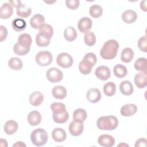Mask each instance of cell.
<instances>
[{
	"instance_id": "836d02e7",
	"label": "cell",
	"mask_w": 147,
	"mask_h": 147,
	"mask_svg": "<svg viewBox=\"0 0 147 147\" xmlns=\"http://www.w3.org/2000/svg\"><path fill=\"white\" fill-rule=\"evenodd\" d=\"M53 121L57 123H64L66 122L69 118V114L67 110L63 113L52 114Z\"/></svg>"
},
{
	"instance_id": "4316f807",
	"label": "cell",
	"mask_w": 147,
	"mask_h": 147,
	"mask_svg": "<svg viewBox=\"0 0 147 147\" xmlns=\"http://www.w3.org/2000/svg\"><path fill=\"white\" fill-rule=\"evenodd\" d=\"M64 38L69 42L74 41L77 37V33L74 28L72 26H68L66 28L64 31Z\"/></svg>"
},
{
	"instance_id": "44dd1931",
	"label": "cell",
	"mask_w": 147,
	"mask_h": 147,
	"mask_svg": "<svg viewBox=\"0 0 147 147\" xmlns=\"http://www.w3.org/2000/svg\"><path fill=\"white\" fill-rule=\"evenodd\" d=\"M53 97L57 99H63L67 96V90L62 86H55L52 90Z\"/></svg>"
},
{
	"instance_id": "4dcf8cb0",
	"label": "cell",
	"mask_w": 147,
	"mask_h": 147,
	"mask_svg": "<svg viewBox=\"0 0 147 147\" xmlns=\"http://www.w3.org/2000/svg\"><path fill=\"white\" fill-rule=\"evenodd\" d=\"M38 33L49 39H51L53 34V29L51 25L45 24L39 29Z\"/></svg>"
},
{
	"instance_id": "60d3db41",
	"label": "cell",
	"mask_w": 147,
	"mask_h": 147,
	"mask_svg": "<svg viewBox=\"0 0 147 147\" xmlns=\"http://www.w3.org/2000/svg\"><path fill=\"white\" fill-rule=\"evenodd\" d=\"M146 36H144L141 37L137 42L138 47L139 49L144 52H147V48H146Z\"/></svg>"
},
{
	"instance_id": "b9f144b4",
	"label": "cell",
	"mask_w": 147,
	"mask_h": 147,
	"mask_svg": "<svg viewBox=\"0 0 147 147\" xmlns=\"http://www.w3.org/2000/svg\"><path fill=\"white\" fill-rule=\"evenodd\" d=\"M83 59L86 60L87 61H88L89 63H90L92 65L93 67L96 64V63L97 62L96 56L92 52H89V53H86L84 55Z\"/></svg>"
},
{
	"instance_id": "bcb514c9",
	"label": "cell",
	"mask_w": 147,
	"mask_h": 147,
	"mask_svg": "<svg viewBox=\"0 0 147 147\" xmlns=\"http://www.w3.org/2000/svg\"><path fill=\"white\" fill-rule=\"evenodd\" d=\"M9 3L12 6L15 7H18L20 5H21V2L19 0H14V1H10Z\"/></svg>"
},
{
	"instance_id": "603a6c76",
	"label": "cell",
	"mask_w": 147,
	"mask_h": 147,
	"mask_svg": "<svg viewBox=\"0 0 147 147\" xmlns=\"http://www.w3.org/2000/svg\"><path fill=\"white\" fill-rule=\"evenodd\" d=\"M18 128L17 122L13 120H9L4 125V131L8 135L14 134Z\"/></svg>"
},
{
	"instance_id": "4fadbf2b",
	"label": "cell",
	"mask_w": 147,
	"mask_h": 147,
	"mask_svg": "<svg viewBox=\"0 0 147 147\" xmlns=\"http://www.w3.org/2000/svg\"><path fill=\"white\" fill-rule=\"evenodd\" d=\"M98 144L104 147H112L115 144L114 138L109 134H102L98 139Z\"/></svg>"
},
{
	"instance_id": "f546056e",
	"label": "cell",
	"mask_w": 147,
	"mask_h": 147,
	"mask_svg": "<svg viewBox=\"0 0 147 147\" xmlns=\"http://www.w3.org/2000/svg\"><path fill=\"white\" fill-rule=\"evenodd\" d=\"M113 72L117 78H122L127 75V69L123 65L117 64L113 67Z\"/></svg>"
},
{
	"instance_id": "9a60e30c",
	"label": "cell",
	"mask_w": 147,
	"mask_h": 147,
	"mask_svg": "<svg viewBox=\"0 0 147 147\" xmlns=\"http://www.w3.org/2000/svg\"><path fill=\"white\" fill-rule=\"evenodd\" d=\"M44 99V96L41 92L34 91L29 96V102L32 106L37 107L41 105Z\"/></svg>"
},
{
	"instance_id": "8992f818",
	"label": "cell",
	"mask_w": 147,
	"mask_h": 147,
	"mask_svg": "<svg viewBox=\"0 0 147 147\" xmlns=\"http://www.w3.org/2000/svg\"><path fill=\"white\" fill-rule=\"evenodd\" d=\"M47 78L51 83H57L62 80L63 78V74L59 69L52 67L48 69L46 74Z\"/></svg>"
},
{
	"instance_id": "9c48e42d",
	"label": "cell",
	"mask_w": 147,
	"mask_h": 147,
	"mask_svg": "<svg viewBox=\"0 0 147 147\" xmlns=\"http://www.w3.org/2000/svg\"><path fill=\"white\" fill-rule=\"evenodd\" d=\"M84 130V125L82 122L72 121L69 125V131L73 136H79Z\"/></svg>"
},
{
	"instance_id": "cb8c5ba5",
	"label": "cell",
	"mask_w": 147,
	"mask_h": 147,
	"mask_svg": "<svg viewBox=\"0 0 147 147\" xmlns=\"http://www.w3.org/2000/svg\"><path fill=\"white\" fill-rule=\"evenodd\" d=\"M17 14L20 17L22 18H27L29 17L32 13L31 7L26 4H21L18 7H17L16 10Z\"/></svg>"
},
{
	"instance_id": "3957f363",
	"label": "cell",
	"mask_w": 147,
	"mask_h": 147,
	"mask_svg": "<svg viewBox=\"0 0 147 147\" xmlns=\"http://www.w3.org/2000/svg\"><path fill=\"white\" fill-rule=\"evenodd\" d=\"M48 139V136L47 131L42 128L34 129L30 134L31 142L37 146L44 145L47 142Z\"/></svg>"
},
{
	"instance_id": "7bdbcfd3",
	"label": "cell",
	"mask_w": 147,
	"mask_h": 147,
	"mask_svg": "<svg viewBox=\"0 0 147 147\" xmlns=\"http://www.w3.org/2000/svg\"><path fill=\"white\" fill-rule=\"evenodd\" d=\"M66 6L71 10H76L80 5L79 0H67L65 1Z\"/></svg>"
},
{
	"instance_id": "2e32d148",
	"label": "cell",
	"mask_w": 147,
	"mask_h": 147,
	"mask_svg": "<svg viewBox=\"0 0 147 147\" xmlns=\"http://www.w3.org/2000/svg\"><path fill=\"white\" fill-rule=\"evenodd\" d=\"M137 107L136 105L133 103H128L125 105L121 108L120 113L122 116L130 117L136 113Z\"/></svg>"
},
{
	"instance_id": "5bb4252c",
	"label": "cell",
	"mask_w": 147,
	"mask_h": 147,
	"mask_svg": "<svg viewBox=\"0 0 147 147\" xmlns=\"http://www.w3.org/2000/svg\"><path fill=\"white\" fill-rule=\"evenodd\" d=\"M13 13V9L9 2H5L2 4L0 8V17L2 19H7Z\"/></svg>"
},
{
	"instance_id": "7402d4cb",
	"label": "cell",
	"mask_w": 147,
	"mask_h": 147,
	"mask_svg": "<svg viewBox=\"0 0 147 147\" xmlns=\"http://www.w3.org/2000/svg\"><path fill=\"white\" fill-rule=\"evenodd\" d=\"M32 40L30 35L28 33H22L18 37V43L22 47L26 48H30Z\"/></svg>"
},
{
	"instance_id": "7dc6e473",
	"label": "cell",
	"mask_w": 147,
	"mask_h": 147,
	"mask_svg": "<svg viewBox=\"0 0 147 147\" xmlns=\"http://www.w3.org/2000/svg\"><path fill=\"white\" fill-rule=\"evenodd\" d=\"M146 1H142L140 3V7L142 10H144V11H146Z\"/></svg>"
},
{
	"instance_id": "d6986e66",
	"label": "cell",
	"mask_w": 147,
	"mask_h": 147,
	"mask_svg": "<svg viewBox=\"0 0 147 147\" xmlns=\"http://www.w3.org/2000/svg\"><path fill=\"white\" fill-rule=\"evenodd\" d=\"M119 90L123 95L129 96L133 94L134 88L132 83L130 81L124 80L119 84Z\"/></svg>"
},
{
	"instance_id": "e575fe53",
	"label": "cell",
	"mask_w": 147,
	"mask_h": 147,
	"mask_svg": "<svg viewBox=\"0 0 147 147\" xmlns=\"http://www.w3.org/2000/svg\"><path fill=\"white\" fill-rule=\"evenodd\" d=\"M104 94L107 96L114 95L116 92V85L113 82H109L103 86Z\"/></svg>"
},
{
	"instance_id": "5b68a950",
	"label": "cell",
	"mask_w": 147,
	"mask_h": 147,
	"mask_svg": "<svg viewBox=\"0 0 147 147\" xmlns=\"http://www.w3.org/2000/svg\"><path fill=\"white\" fill-rule=\"evenodd\" d=\"M56 63L59 66L63 68H68L72 65L74 60L69 54L63 52L57 55Z\"/></svg>"
},
{
	"instance_id": "f6af8a7d",
	"label": "cell",
	"mask_w": 147,
	"mask_h": 147,
	"mask_svg": "<svg viewBox=\"0 0 147 147\" xmlns=\"http://www.w3.org/2000/svg\"><path fill=\"white\" fill-rule=\"evenodd\" d=\"M146 142L147 141L145 138H141L138 139L134 145V146L137 147V146H146Z\"/></svg>"
},
{
	"instance_id": "30bf717a",
	"label": "cell",
	"mask_w": 147,
	"mask_h": 147,
	"mask_svg": "<svg viewBox=\"0 0 147 147\" xmlns=\"http://www.w3.org/2000/svg\"><path fill=\"white\" fill-rule=\"evenodd\" d=\"M86 97L88 101L92 103H95L100 100L102 95L99 90L96 88H92L87 91Z\"/></svg>"
},
{
	"instance_id": "ba28073f",
	"label": "cell",
	"mask_w": 147,
	"mask_h": 147,
	"mask_svg": "<svg viewBox=\"0 0 147 147\" xmlns=\"http://www.w3.org/2000/svg\"><path fill=\"white\" fill-rule=\"evenodd\" d=\"M77 26L81 33H86L92 28V21L89 17H83L79 20Z\"/></svg>"
},
{
	"instance_id": "6da1fadb",
	"label": "cell",
	"mask_w": 147,
	"mask_h": 147,
	"mask_svg": "<svg viewBox=\"0 0 147 147\" xmlns=\"http://www.w3.org/2000/svg\"><path fill=\"white\" fill-rule=\"evenodd\" d=\"M118 48L119 44L117 40H109L102 46L100 51V55L105 60L113 59L117 56Z\"/></svg>"
},
{
	"instance_id": "8d00e7d4",
	"label": "cell",
	"mask_w": 147,
	"mask_h": 147,
	"mask_svg": "<svg viewBox=\"0 0 147 147\" xmlns=\"http://www.w3.org/2000/svg\"><path fill=\"white\" fill-rule=\"evenodd\" d=\"M84 41L87 46H93L96 42V37L95 34L90 31L85 33L84 36Z\"/></svg>"
},
{
	"instance_id": "52a82bcc",
	"label": "cell",
	"mask_w": 147,
	"mask_h": 147,
	"mask_svg": "<svg viewBox=\"0 0 147 147\" xmlns=\"http://www.w3.org/2000/svg\"><path fill=\"white\" fill-rule=\"evenodd\" d=\"M95 75L99 80H107L111 76V71L109 68L107 66L101 65L96 68Z\"/></svg>"
},
{
	"instance_id": "ee69618b",
	"label": "cell",
	"mask_w": 147,
	"mask_h": 147,
	"mask_svg": "<svg viewBox=\"0 0 147 147\" xmlns=\"http://www.w3.org/2000/svg\"><path fill=\"white\" fill-rule=\"evenodd\" d=\"M8 32L6 28L3 25L0 26V38L1 42H3L7 37Z\"/></svg>"
},
{
	"instance_id": "484cf974",
	"label": "cell",
	"mask_w": 147,
	"mask_h": 147,
	"mask_svg": "<svg viewBox=\"0 0 147 147\" xmlns=\"http://www.w3.org/2000/svg\"><path fill=\"white\" fill-rule=\"evenodd\" d=\"M87 112L83 109H76L72 114L74 121L79 122H83L87 118Z\"/></svg>"
},
{
	"instance_id": "277c9868",
	"label": "cell",
	"mask_w": 147,
	"mask_h": 147,
	"mask_svg": "<svg viewBox=\"0 0 147 147\" xmlns=\"http://www.w3.org/2000/svg\"><path fill=\"white\" fill-rule=\"evenodd\" d=\"M35 60L37 64L42 67H45L49 65L52 63L53 56L52 53L49 51H40L36 55Z\"/></svg>"
},
{
	"instance_id": "e0dca14e",
	"label": "cell",
	"mask_w": 147,
	"mask_h": 147,
	"mask_svg": "<svg viewBox=\"0 0 147 147\" xmlns=\"http://www.w3.org/2000/svg\"><path fill=\"white\" fill-rule=\"evenodd\" d=\"M52 137L53 140L57 142H61L65 140L67 134L65 131L60 127H56L52 131Z\"/></svg>"
},
{
	"instance_id": "d4e9b609",
	"label": "cell",
	"mask_w": 147,
	"mask_h": 147,
	"mask_svg": "<svg viewBox=\"0 0 147 147\" xmlns=\"http://www.w3.org/2000/svg\"><path fill=\"white\" fill-rule=\"evenodd\" d=\"M134 52L130 48H124L121 55V60L125 63H129L131 61L134 57Z\"/></svg>"
},
{
	"instance_id": "7a4b0ae2",
	"label": "cell",
	"mask_w": 147,
	"mask_h": 147,
	"mask_svg": "<svg viewBox=\"0 0 147 147\" xmlns=\"http://www.w3.org/2000/svg\"><path fill=\"white\" fill-rule=\"evenodd\" d=\"M118 119L113 115L100 117L96 122L98 128L103 130H113L118 127Z\"/></svg>"
},
{
	"instance_id": "f35d334b",
	"label": "cell",
	"mask_w": 147,
	"mask_h": 147,
	"mask_svg": "<svg viewBox=\"0 0 147 147\" xmlns=\"http://www.w3.org/2000/svg\"><path fill=\"white\" fill-rule=\"evenodd\" d=\"M51 109L53 114L63 113L66 110L65 105L60 102H54L51 105Z\"/></svg>"
},
{
	"instance_id": "f1b7e54d",
	"label": "cell",
	"mask_w": 147,
	"mask_h": 147,
	"mask_svg": "<svg viewBox=\"0 0 147 147\" xmlns=\"http://www.w3.org/2000/svg\"><path fill=\"white\" fill-rule=\"evenodd\" d=\"M92 65L85 59H83L79 64V69L80 73L83 75L89 74L92 68Z\"/></svg>"
},
{
	"instance_id": "74e56055",
	"label": "cell",
	"mask_w": 147,
	"mask_h": 147,
	"mask_svg": "<svg viewBox=\"0 0 147 147\" xmlns=\"http://www.w3.org/2000/svg\"><path fill=\"white\" fill-rule=\"evenodd\" d=\"M50 40L42 35L38 33L36 36V43L37 46L40 47H47L50 43Z\"/></svg>"
},
{
	"instance_id": "1f68e13d",
	"label": "cell",
	"mask_w": 147,
	"mask_h": 147,
	"mask_svg": "<svg viewBox=\"0 0 147 147\" xmlns=\"http://www.w3.org/2000/svg\"><path fill=\"white\" fill-rule=\"evenodd\" d=\"M9 67L13 70H20L22 68L23 63L21 60L17 57L10 58L8 61Z\"/></svg>"
},
{
	"instance_id": "8fae6325",
	"label": "cell",
	"mask_w": 147,
	"mask_h": 147,
	"mask_svg": "<svg viewBox=\"0 0 147 147\" xmlns=\"http://www.w3.org/2000/svg\"><path fill=\"white\" fill-rule=\"evenodd\" d=\"M134 81L136 86L139 88H144L147 85V73L146 72H140L134 76Z\"/></svg>"
},
{
	"instance_id": "d6a6232c",
	"label": "cell",
	"mask_w": 147,
	"mask_h": 147,
	"mask_svg": "<svg viewBox=\"0 0 147 147\" xmlns=\"http://www.w3.org/2000/svg\"><path fill=\"white\" fill-rule=\"evenodd\" d=\"M134 68L138 71L146 72L147 60L145 57H140L137 59L134 64Z\"/></svg>"
},
{
	"instance_id": "7c38bea8",
	"label": "cell",
	"mask_w": 147,
	"mask_h": 147,
	"mask_svg": "<svg viewBox=\"0 0 147 147\" xmlns=\"http://www.w3.org/2000/svg\"><path fill=\"white\" fill-rule=\"evenodd\" d=\"M45 18L40 14L34 15L30 20V25L31 27L35 29H40L45 24Z\"/></svg>"
},
{
	"instance_id": "d590c367",
	"label": "cell",
	"mask_w": 147,
	"mask_h": 147,
	"mask_svg": "<svg viewBox=\"0 0 147 147\" xmlns=\"http://www.w3.org/2000/svg\"><path fill=\"white\" fill-rule=\"evenodd\" d=\"M89 13L92 18H98L102 15L103 9L98 5H93L90 7Z\"/></svg>"
},
{
	"instance_id": "83f0119b",
	"label": "cell",
	"mask_w": 147,
	"mask_h": 147,
	"mask_svg": "<svg viewBox=\"0 0 147 147\" xmlns=\"http://www.w3.org/2000/svg\"><path fill=\"white\" fill-rule=\"evenodd\" d=\"M13 29L16 32H21L25 29L26 23L25 21L22 18H16L11 22Z\"/></svg>"
},
{
	"instance_id": "c3c4849f",
	"label": "cell",
	"mask_w": 147,
	"mask_h": 147,
	"mask_svg": "<svg viewBox=\"0 0 147 147\" xmlns=\"http://www.w3.org/2000/svg\"><path fill=\"white\" fill-rule=\"evenodd\" d=\"M26 146V145L21 141H17L13 145V146Z\"/></svg>"
},
{
	"instance_id": "ac0fdd59",
	"label": "cell",
	"mask_w": 147,
	"mask_h": 147,
	"mask_svg": "<svg viewBox=\"0 0 147 147\" xmlns=\"http://www.w3.org/2000/svg\"><path fill=\"white\" fill-rule=\"evenodd\" d=\"M137 18V14L133 10H127L122 13V20L126 24H132L135 22Z\"/></svg>"
},
{
	"instance_id": "ffe728a7",
	"label": "cell",
	"mask_w": 147,
	"mask_h": 147,
	"mask_svg": "<svg viewBox=\"0 0 147 147\" xmlns=\"http://www.w3.org/2000/svg\"><path fill=\"white\" fill-rule=\"evenodd\" d=\"M41 115L40 112L34 110L29 113L28 115V121L31 126H37L41 121Z\"/></svg>"
},
{
	"instance_id": "ab89813d",
	"label": "cell",
	"mask_w": 147,
	"mask_h": 147,
	"mask_svg": "<svg viewBox=\"0 0 147 147\" xmlns=\"http://www.w3.org/2000/svg\"><path fill=\"white\" fill-rule=\"evenodd\" d=\"M14 52L19 56H24L28 54L30 51V48H26L20 45L18 42L15 44L13 47Z\"/></svg>"
}]
</instances>
